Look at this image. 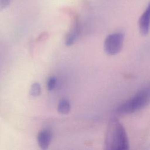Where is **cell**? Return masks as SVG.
Returning <instances> with one entry per match:
<instances>
[{
	"label": "cell",
	"instance_id": "1",
	"mask_svg": "<svg viewBox=\"0 0 150 150\" xmlns=\"http://www.w3.org/2000/svg\"><path fill=\"white\" fill-rule=\"evenodd\" d=\"M104 145L105 149L108 150L129 149V140L125 129L117 118H112L108 123Z\"/></svg>",
	"mask_w": 150,
	"mask_h": 150
},
{
	"label": "cell",
	"instance_id": "2",
	"mask_svg": "<svg viewBox=\"0 0 150 150\" xmlns=\"http://www.w3.org/2000/svg\"><path fill=\"white\" fill-rule=\"evenodd\" d=\"M150 103V84L121 103L117 108L119 114H129L139 111Z\"/></svg>",
	"mask_w": 150,
	"mask_h": 150
},
{
	"label": "cell",
	"instance_id": "3",
	"mask_svg": "<svg viewBox=\"0 0 150 150\" xmlns=\"http://www.w3.org/2000/svg\"><path fill=\"white\" fill-rule=\"evenodd\" d=\"M124 35L122 32H115L108 35L104 42V49L108 55H115L118 53L123 46Z\"/></svg>",
	"mask_w": 150,
	"mask_h": 150
},
{
	"label": "cell",
	"instance_id": "4",
	"mask_svg": "<svg viewBox=\"0 0 150 150\" xmlns=\"http://www.w3.org/2000/svg\"><path fill=\"white\" fill-rule=\"evenodd\" d=\"M138 28L142 35H146L150 29V1L138 20Z\"/></svg>",
	"mask_w": 150,
	"mask_h": 150
},
{
	"label": "cell",
	"instance_id": "5",
	"mask_svg": "<svg viewBox=\"0 0 150 150\" xmlns=\"http://www.w3.org/2000/svg\"><path fill=\"white\" fill-rule=\"evenodd\" d=\"M52 132L47 129H44L39 132L38 135V142L39 146L43 149H47L52 140Z\"/></svg>",
	"mask_w": 150,
	"mask_h": 150
},
{
	"label": "cell",
	"instance_id": "6",
	"mask_svg": "<svg viewBox=\"0 0 150 150\" xmlns=\"http://www.w3.org/2000/svg\"><path fill=\"white\" fill-rule=\"evenodd\" d=\"M79 32V25L78 21L77 19H75L73 28L70 31L66 38V44L67 46H70L74 42V41L76 40V39L78 36Z\"/></svg>",
	"mask_w": 150,
	"mask_h": 150
},
{
	"label": "cell",
	"instance_id": "7",
	"mask_svg": "<svg viewBox=\"0 0 150 150\" xmlns=\"http://www.w3.org/2000/svg\"><path fill=\"white\" fill-rule=\"evenodd\" d=\"M70 104L67 100L63 99L60 101L57 106V111L60 114H67L70 111Z\"/></svg>",
	"mask_w": 150,
	"mask_h": 150
},
{
	"label": "cell",
	"instance_id": "8",
	"mask_svg": "<svg viewBox=\"0 0 150 150\" xmlns=\"http://www.w3.org/2000/svg\"><path fill=\"white\" fill-rule=\"evenodd\" d=\"M41 93V87L39 83L35 82L34 83L30 88V94L33 97L39 96Z\"/></svg>",
	"mask_w": 150,
	"mask_h": 150
},
{
	"label": "cell",
	"instance_id": "9",
	"mask_svg": "<svg viewBox=\"0 0 150 150\" xmlns=\"http://www.w3.org/2000/svg\"><path fill=\"white\" fill-rule=\"evenodd\" d=\"M56 78L54 76L49 78L47 81V88L49 91L53 90L56 85Z\"/></svg>",
	"mask_w": 150,
	"mask_h": 150
},
{
	"label": "cell",
	"instance_id": "10",
	"mask_svg": "<svg viewBox=\"0 0 150 150\" xmlns=\"http://www.w3.org/2000/svg\"><path fill=\"white\" fill-rule=\"evenodd\" d=\"M11 0H0V11L6 9L9 5Z\"/></svg>",
	"mask_w": 150,
	"mask_h": 150
}]
</instances>
